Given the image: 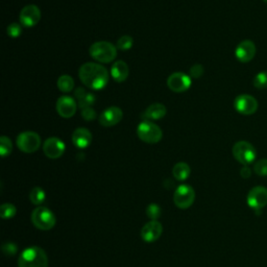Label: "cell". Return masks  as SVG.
Instances as JSON below:
<instances>
[{
  "label": "cell",
  "mask_w": 267,
  "mask_h": 267,
  "mask_svg": "<svg viewBox=\"0 0 267 267\" xmlns=\"http://www.w3.org/2000/svg\"><path fill=\"white\" fill-rule=\"evenodd\" d=\"M81 82L89 89L99 91L107 87L109 83V72L103 65L88 62L81 66L79 70Z\"/></svg>",
  "instance_id": "1"
},
{
  "label": "cell",
  "mask_w": 267,
  "mask_h": 267,
  "mask_svg": "<svg viewBox=\"0 0 267 267\" xmlns=\"http://www.w3.org/2000/svg\"><path fill=\"white\" fill-rule=\"evenodd\" d=\"M90 57L99 63H112L117 57V47L107 41L95 42L90 46Z\"/></svg>",
  "instance_id": "2"
},
{
  "label": "cell",
  "mask_w": 267,
  "mask_h": 267,
  "mask_svg": "<svg viewBox=\"0 0 267 267\" xmlns=\"http://www.w3.org/2000/svg\"><path fill=\"white\" fill-rule=\"evenodd\" d=\"M19 267H48V259L45 252L38 247H31L24 250L19 259Z\"/></svg>",
  "instance_id": "3"
},
{
  "label": "cell",
  "mask_w": 267,
  "mask_h": 267,
  "mask_svg": "<svg viewBox=\"0 0 267 267\" xmlns=\"http://www.w3.org/2000/svg\"><path fill=\"white\" fill-rule=\"evenodd\" d=\"M137 135L141 141L149 144H156L163 138L161 128L150 120H143L138 126Z\"/></svg>",
  "instance_id": "4"
},
{
  "label": "cell",
  "mask_w": 267,
  "mask_h": 267,
  "mask_svg": "<svg viewBox=\"0 0 267 267\" xmlns=\"http://www.w3.org/2000/svg\"><path fill=\"white\" fill-rule=\"evenodd\" d=\"M55 214L46 207H38L32 213V223L42 231L52 230L56 226Z\"/></svg>",
  "instance_id": "5"
},
{
  "label": "cell",
  "mask_w": 267,
  "mask_h": 267,
  "mask_svg": "<svg viewBox=\"0 0 267 267\" xmlns=\"http://www.w3.org/2000/svg\"><path fill=\"white\" fill-rule=\"evenodd\" d=\"M232 152L234 158L245 166L252 164L257 157V152L256 149L254 148V145L248 141L236 142L234 144Z\"/></svg>",
  "instance_id": "6"
},
{
  "label": "cell",
  "mask_w": 267,
  "mask_h": 267,
  "mask_svg": "<svg viewBox=\"0 0 267 267\" xmlns=\"http://www.w3.org/2000/svg\"><path fill=\"white\" fill-rule=\"evenodd\" d=\"M17 147L18 149L26 154L36 153L41 147L40 136L32 131L22 132L17 137Z\"/></svg>",
  "instance_id": "7"
},
{
  "label": "cell",
  "mask_w": 267,
  "mask_h": 267,
  "mask_svg": "<svg viewBox=\"0 0 267 267\" xmlns=\"http://www.w3.org/2000/svg\"><path fill=\"white\" fill-rule=\"evenodd\" d=\"M234 108L239 114L250 116L257 112L258 102L250 94H241L235 99Z\"/></svg>",
  "instance_id": "8"
},
{
  "label": "cell",
  "mask_w": 267,
  "mask_h": 267,
  "mask_svg": "<svg viewBox=\"0 0 267 267\" xmlns=\"http://www.w3.org/2000/svg\"><path fill=\"white\" fill-rule=\"evenodd\" d=\"M194 200H196V192L192 187L181 185L177 188L174 196V202L178 208L183 210L188 209L192 206Z\"/></svg>",
  "instance_id": "9"
},
{
  "label": "cell",
  "mask_w": 267,
  "mask_h": 267,
  "mask_svg": "<svg viewBox=\"0 0 267 267\" xmlns=\"http://www.w3.org/2000/svg\"><path fill=\"white\" fill-rule=\"evenodd\" d=\"M42 17L40 9L35 5L24 7L19 15L20 24L24 28H34L40 22Z\"/></svg>",
  "instance_id": "10"
},
{
  "label": "cell",
  "mask_w": 267,
  "mask_h": 267,
  "mask_svg": "<svg viewBox=\"0 0 267 267\" xmlns=\"http://www.w3.org/2000/svg\"><path fill=\"white\" fill-rule=\"evenodd\" d=\"M191 84V78L183 72H175L167 79V87L176 93L186 92L190 89Z\"/></svg>",
  "instance_id": "11"
},
{
  "label": "cell",
  "mask_w": 267,
  "mask_h": 267,
  "mask_svg": "<svg viewBox=\"0 0 267 267\" xmlns=\"http://www.w3.org/2000/svg\"><path fill=\"white\" fill-rule=\"evenodd\" d=\"M78 102L76 99L68 95H63L59 97L56 105L57 113L63 118H71L77 113Z\"/></svg>",
  "instance_id": "12"
},
{
  "label": "cell",
  "mask_w": 267,
  "mask_h": 267,
  "mask_svg": "<svg viewBox=\"0 0 267 267\" xmlns=\"http://www.w3.org/2000/svg\"><path fill=\"white\" fill-rule=\"evenodd\" d=\"M65 143L57 137H51L43 143V152L45 156L50 159H59L65 153Z\"/></svg>",
  "instance_id": "13"
},
{
  "label": "cell",
  "mask_w": 267,
  "mask_h": 267,
  "mask_svg": "<svg viewBox=\"0 0 267 267\" xmlns=\"http://www.w3.org/2000/svg\"><path fill=\"white\" fill-rule=\"evenodd\" d=\"M248 205L254 210H261L267 205V188L263 186L254 187L248 194Z\"/></svg>",
  "instance_id": "14"
},
{
  "label": "cell",
  "mask_w": 267,
  "mask_h": 267,
  "mask_svg": "<svg viewBox=\"0 0 267 267\" xmlns=\"http://www.w3.org/2000/svg\"><path fill=\"white\" fill-rule=\"evenodd\" d=\"M256 45L251 40H245L240 42L236 50H235V57L240 63H249L251 62L256 56Z\"/></svg>",
  "instance_id": "15"
},
{
  "label": "cell",
  "mask_w": 267,
  "mask_h": 267,
  "mask_svg": "<svg viewBox=\"0 0 267 267\" xmlns=\"http://www.w3.org/2000/svg\"><path fill=\"white\" fill-rule=\"evenodd\" d=\"M124 118V112L118 107L106 109L100 116V124L105 128H111L118 125Z\"/></svg>",
  "instance_id": "16"
},
{
  "label": "cell",
  "mask_w": 267,
  "mask_h": 267,
  "mask_svg": "<svg viewBox=\"0 0 267 267\" xmlns=\"http://www.w3.org/2000/svg\"><path fill=\"white\" fill-rule=\"evenodd\" d=\"M163 228L158 221H152L145 225L141 230V237L145 242H155L162 235Z\"/></svg>",
  "instance_id": "17"
},
{
  "label": "cell",
  "mask_w": 267,
  "mask_h": 267,
  "mask_svg": "<svg viewBox=\"0 0 267 267\" xmlns=\"http://www.w3.org/2000/svg\"><path fill=\"white\" fill-rule=\"evenodd\" d=\"M92 133L86 128L77 129L72 134V143H74L78 149L85 150L92 143Z\"/></svg>",
  "instance_id": "18"
},
{
  "label": "cell",
  "mask_w": 267,
  "mask_h": 267,
  "mask_svg": "<svg viewBox=\"0 0 267 267\" xmlns=\"http://www.w3.org/2000/svg\"><path fill=\"white\" fill-rule=\"evenodd\" d=\"M129 66L124 61H116L111 67V77L117 83L126 82L129 78Z\"/></svg>",
  "instance_id": "19"
},
{
  "label": "cell",
  "mask_w": 267,
  "mask_h": 267,
  "mask_svg": "<svg viewBox=\"0 0 267 267\" xmlns=\"http://www.w3.org/2000/svg\"><path fill=\"white\" fill-rule=\"evenodd\" d=\"M75 97H76V100H77L78 105L81 108V110L88 108V107H92L96 101L95 95L93 93L88 92L87 90H85L82 87H79L76 89Z\"/></svg>",
  "instance_id": "20"
},
{
  "label": "cell",
  "mask_w": 267,
  "mask_h": 267,
  "mask_svg": "<svg viewBox=\"0 0 267 267\" xmlns=\"http://www.w3.org/2000/svg\"><path fill=\"white\" fill-rule=\"evenodd\" d=\"M167 114V109L163 104H153L142 114L143 120H159L165 117Z\"/></svg>",
  "instance_id": "21"
},
{
  "label": "cell",
  "mask_w": 267,
  "mask_h": 267,
  "mask_svg": "<svg viewBox=\"0 0 267 267\" xmlns=\"http://www.w3.org/2000/svg\"><path fill=\"white\" fill-rule=\"evenodd\" d=\"M191 174L190 166L185 162H180L174 166L173 175L178 181H186Z\"/></svg>",
  "instance_id": "22"
},
{
  "label": "cell",
  "mask_w": 267,
  "mask_h": 267,
  "mask_svg": "<svg viewBox=\"0 0 267 267\" xmlns=\"http://www.w3.org/2000/svg\"><path fill=\"white\" fill-rule=\"evenodd\" d=\"M57 85H58V88L61 92L69 93L75 88V80L72 79L70 76L64 75V76H61L59 78Z\"/></svg>",
  "instance_id": "23"
},
{
  "label": "cell",
  "mask_w": 267,
  "mask_h": 267,
  "mask_svg": "<svg viewBox=\"0 0 267 267\" xmlns=\"http://www.w3.org/2000/svg\"><path fill=\"white\" fill-rule=\"evenodd\" d=\"M30 199H31V202H32L34 205H41V204L44 203L45 200H46V193H45V191H44L42 188H40V187H35V188L31 191Z\"/></svg>",
  "instance_id": "24"
},
{
  "label": "cell",
  "mask_w": 267,
  "mask_h": 267,
  "mask_svg": "<svg viewBox=\"0 0 267 267\" xmlns=\"http://www.w3.org/2000/svg\"><path fill=\"white\" fill-rule=\"evenodd\" d=\"M13 151V143L11 139L7 136H2L0 138V154L3 158H6L11 155Z\"/></svg>",
  "instance_id": "25"
},
{
  "label": "cell",
  "mask_w": 267,
  "mask_h": 267,
  "mask_svg": "<svg viewBox=\"0 0 267 267\" xmlns=\"http://www.w3.org/2000/svg\"><path fill=\"white\" fill-rule=\"evenodd\" d=\"M134 44V40L131 36H123V37H120L119 40L117 41V44H116V47H117V50L119 51H123V52H126V51H129L132 48Z\"/></svg>",
  "instance_id": "26"
},
{
  "label": "cell",
  "mask_w": 267,
  "mask_h": 267,
  "mask_svg": "<svg viewBox=\"0 0 267 267\" xmlns=\"http://www.w3.org/2000/svg\"><path fill=\"white\" fill-rule=\"evenodd\" d=\"M253 85L255 86V88L259 90L267 88V70L259 72V74L254 78Z\"/></svg>",
  "instance_id": "27"
},
{
  "label": "cell",
  "mask_w": 267,
  "mask_h": 267,
  "mask_svg": "<svg viewBox=\"0 0 267 267\" xmlns=\"http://www.w3.org/2000/svg\"><path fill=\"white\" fill-rule=\"evenodd\" d=\"M17 213V209L12 204H4L0 208V214H2L3 220H10L13 218Z\"/></svg>",
  "instance_id": "28"
},
{
  "label": "cell",
  "mask_w": 267,
  "mask_h": 267,
  "mask_svg": "<svg viewBox=\"0 0 267 267\" xmlns=\"http://www.w3.org/2000/svg\"><path fill=\"white\" fill-rule=\"evenodd\" d=\"M7 34L9 37H11L12 39H16L19 38L22 34V26L17 22H13L11 23L10 26L7 29Z\"/></svg>",
  "instance_id": "29"
},
{
  "label": "cell",
  "mask_w": 267,
  "mask_h": 267,
  "mask_svg": "<svg viewBox=\"0 0 267 267\" xmlns=\"http://www.w3.org/2000/svg\"><path fill=\"white\" fill-rule=\"evenodd\" d=\"M254 172L259 177H267V159L259 160L254 165Z\"/></svg>",
  "instance_id": "30"
},
{
  "label": "cell",
  "mask_w": 267,
  "mask_h": 267,
  "mask_svg": "<svg viewBox=\"0 0 267 267\" xmlns=\"http://www.w3.org/2000/svg\"><path fill=\"white\" fill-rule=\"evenodd\" d=\"M147 215L152 221H157L161 216V208L156 204H152L147 209Z\"/></svg>",
  "instance_id": "31"
},
{
  "label": "cell",
  "mask_w": 267,
  "mask_h": 267,
  "mask_svg": "<svg viewBox=\"0 0 267 267\" xmlns=\"http://www.w3.org/2000/svg\"><path fill=\"white\" fill-rule=\"evenodd\" d=\"M205 72V69L203 67V65L201 64H196L193 65L190 68V78L192 79H200Z\"/></svg>",
  "instance_id": "32"
},
{
  "label": "cell",
  "mask_w": 267,
  "mask_h": 267,
  "mask_svg": "<svg viewBox=\"0 0 267 267\" xmlns=\"http://www.w3.org/2000/svg\"><path fill=\"white\" fill-rule=\"evenodd\" d=\"M81 115H82V117H83L86 121H93V120H95L96 117H97L96 111H95L92 107H88V108L82 109Z\"/></svg>",
  "instance_id": "33"
},
{
  "label": "cell",
  "mask_w": 267,
  "mask_h": 267,
  "mask_svg": "<svg viewBox=\"0 0 267 267\" xmlns=\"http://www.w3.org/2000/svg\"><path fill=\"white\" fill-rule=\"evenodd\" d=\"M17 249H18L17 246L14 245L13 242H8V244H5V245L3 246V251H4V253H5L6 255H9V256L14 255V254L16 253Z\"/></svg>",
  "instance_id": "34"
},
{
  "label": "cell",
  "mask_w": 267,
  "mask_h": 267,
  "mask_svg": "<svg viewBox=\"0 0 267 267\" xmlns=\"http://www.w3.org/2000/svg\"><path fill=\"white\" fill-rule=\"evenodd\" d=\"M240 175H241V177L244 178V179H249V178L252 176V172H251L250 167H248V166H245L244 168L241 169Z\"/></svg>",
  "instance_id": "35"
},
{
  "label": "cell",
  "mask_w": 267,
  "mask_h": 267,
  "mask_svg": "<svg viewBox=\"0 0 267 267\" xmlns=\"http://www.w3.org/2000/svg\"><path fill=\"white\" fill-rule=\"evenodd\" d=\"M263 2H264L265 4H267V0H263Z\"/></svg>",
  "instance_id": "36"
}]
</instances>
